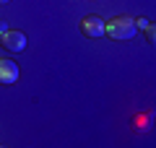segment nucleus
I'll return each instance as SVG.
<instances>
[{
	"instance_id": "nucleus-1",
	"label": "nucleus",
	"mask_w": 156,
	"mask_h": 148,
	"mask_svg": "<svg viewBox=\"0 0 156 148\" xmlns=\"http://www.w3.org/2000/svg\"><path fill=\"white\" fill-rule=\"evenodd\" d=\"M135 21L128 16H117L112 18L109 23H104V34H109V39H117V42H125V39H133L135 37Z\"/></svg>"
},
{
	"instance_id": "nucleus-2",
	"label": "nucleus",
	"mask_w": 156,
	"mask_h": 148,
	"mask_svg": "<svg viewBox=\"0 0 156 148\" xmlns=\"http://www.w3.org/2000/svg\"><path fill=\"white\" fill-rule=\"evenodd\" d=\"M0 44L8 52H23L26 49V34L16 31V29H8L5 34H0Z\"/></svg>"
},
{
	"instance_id": "nucleus-3",
	"label": "nucleus",
	"mask_w": 156,
	"mask_h": 148,
	"mask_svg": "<svg viewBox=\"0 0 156 148\" xmlns=\"http://www.w3.org/2000/svg\"><path fill=\"white\" fill-rule=\"evenodd\" d=\"M78 29H81V34H83V37H89V39L104 37V21H101L99 16H86V18H81Z\"/></svg>"
},
{
	"instance_id": "nucleus-4",
	"label": "nucleus",
	"mask_w": 156,
	"mask_h": 148,
	"mask_svg": "<svg viewBox=\"0 0 156 148\" xmlns=\"http://www.w3.org/2000/svg\"><path fill=\"white\" fill-rule=\"evenodd\" d=\"M18 81V65L8 57H0V86H11Z\"/></svg>"
},
{
	"instance_id": "nucleus-5",
	"label": "nucleus",
	"mask_w": 156,
	"mask_h": 148,
	"mask_svg": "<svg viewBox=\"0 0 156 148\" xmlns=\"http://www.w3.org/2000/svg\"><path fill=\"white\" fill-rule=\"evenodd\" d=\"M140 31H143V37H146V42H148V44H154V42H156V31H154V23H148V26H146V29H140Z\"/></svg>"
},
{
	"instance_id": "nucleus-6",
	"label": "nucleus",
	"mask_w": 156,
	"mask_h": 148,
	"mask_svg": "<svg viewBox=\"0 0 156 148\" xmlns=\"http://www.w3.org/2000/svg\"><path fill=\"white\" fill-rule=\"evenodd\" d=\"M133 21H135V29H146V26H148L146 18H133Z\"/></svg>"
},
{
	"instance_id": "nucleus-7",
	"label": "nucleus",
	"mask_w": 156,
	"mask_h": 148,
	"mask_svg": "<svg viewBox=\"0 0 156 148\" xmlns=\"http://www.w3.org/2000/svg\"><path fill=\"white\" fill-rule=\"evenodd\" d=\"M5 31H8V23H5V21H0V34H5Z\"/></svg>"
},
{
	"instance_id": "nucleus-8",
	"label": "nucleus",
	"mask_w": 156,
	"mask_h": 148,
	"mask_svg": "<svg viewBox=\"0 0 156 148\" xmlns=\"http://www.w3.org/2000/svg\"><path fill=\"white\" fill-rule=\"evenodd\" d=\"M0 3H8V0H0Z\"/></svg>"
}]
</instances>
